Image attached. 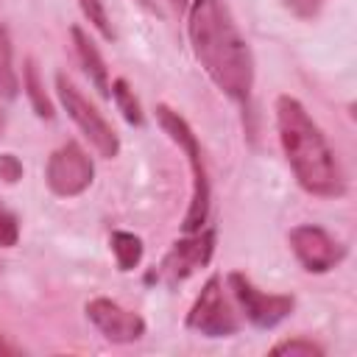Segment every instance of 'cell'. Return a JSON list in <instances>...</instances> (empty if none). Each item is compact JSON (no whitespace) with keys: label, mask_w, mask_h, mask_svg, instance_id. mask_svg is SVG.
I'll return each mask as SVG.
<instances>
[{"label":"cell","mask_w":357,"mask_h":357,"mask_svg":"<svg viewBox=\"0 0 357 357\" xmlns=\"http://www.w3.org/2000/svg\"><path fill=\"white\" fill-rule=\"evenodd\" d=\"M0 178L6 184H17L22 178V162L14 153H0Z\"/></svg>","instance_id":"d6986e66"},{"label":"cell","mask_w":357,"mask_h":357,"mask_svg":"<svg viewBox=\"0 0 357 357\" xmlns=\"http://www.w3.org/2000/svg\"><path fill=\"white\" fill-rule=\"evenodd\" d=\"M287 243L307 273H329L346 259V245L335 240L324 226H315V223L293 226L287 234Z\"/></svg>","instance_id":"9c48e42d"},{"label":"cell","mask_w":357,"mask_h":357,"mask_svg":"<svg viewBox=\"0 0 357 357\" xmlns=\"http://www.w3.org/2000/svg\"><path fill=\"white\" fill-rule=\"evenodd\" d=\"M0 64H11V39L6 28H0Z\"/></svg>","instance_id":"44dd1931"},{"label":"cell","mask_w":357,"mask_h":357,"mask_svg":"<svg viewBox=\"0 0 357 357\" xmlns=\"http://www.w3.org/2000/svg\"><path fill=\"white\" fill-rule=\"evenodd\" d=\"M22 89H25V95H28V100H31V106H33V112H36L39 117L50 120V117L56 114V112H53V103H50V98L45 95V86H42V78H39V70H36L33 59H28V61H25Z\"/></svg>","instance_id":"4fadbf2b"},{"label":"cell","mask_w":357,"mask_h":357,"mask_svg":"<svg viewBox=\"0 0 357 357\" xmlns=\"http://www.w3.org/2000/svg\"><path fill=\"white\" fill-rule=\"evenodd\" d=\"M56 95L64 106V112L70 114V120L81 128V134L92 142V148L103 156V159H114L120 153V137L117 131L112 128V123L81 95V89L64 75L59 73L56 75Z\"/></svg>","instance_id":"277c9868"},{"label":"cell","mask_w":357,"mask_h":357,"mask_svg":"<svg viewBox=\"0 0 357 357\" xmlns=\"http://www.w3.org/2000/svg\"><path fill=\"white\" fill-rule=\"evenodd\" d=\"M184 324H187V329H192L204 337H231L240 332V318L223 296V279L220 276L206 279V284L195 296Z\"/></svg>","instance_id":"52a82bcc"},{"label":"cell","mask_w":357,"mask_h":357,"mask_svg":"<svg viewBox=\"0 0 357 357\" xmlns=\"http://www.w3.org/2000/svg\"><path fill=\"white\" fill-rule=\"evenodd\" d=\"M86 318L112 343H134L145 335V318L139 312H131L103 296L86 301Z\"/></svg>","instance_id":"30bf717a"},{"label":"cell","mask_w":357,"mask_h":357,"mask_svg":"<svg viewBox=\"0 0 357 357\" xmlns=\"http://www.w3.org/2000/svg\"><path fill=\"white\" fill-rule=\"evenodd\" d=\"M137 3H139L142 8H148V11H153V8H156V6H153V0H137Z\"/></svg>","instance_id":"cb8c5ba5"},{"label":"cell","mask_w":357,"mask_h":357,"mask_svg":"<svg viewBox=\"0 0 357 357\" xmlns=\"http://www.w3.org/2000/svg\"><path fill=\"white\" fill-rule=\"evenodd\" d=\"M20 240V220L11 209L0 204V248H11Z\"/></svg>","instance_id":"e0dca14e"},{"label":"cell","mask_w":357,"mask_h":357,"mask_svg":"<svg viewBox=\"0 0 357 357\" xmlns=\"http://www.w3.org/2000/svg\"><path fill=\"white\" fill-rule=\"evenodd\" d=\"M92 178H95V165H92L89 153L73 139L59 145L45 165V181H47L50 192L59 198L81 195L84 190H89Z\"/></svg>","instance_id":"ba28073f"},{"label":"cell","mask_w":357,"mask_h":357,"mask_svg":"<svg viewBox=\"0 0 357 357\" xmlns=\"http://www.w3.org/2000/svg\"><path fill=\"white\" fill-rule=\"evenodd\" d=\"M3 128H6V114L0 112V137H3Z\"/></svg>","instance_id":"d4e9b609"},{"label":"cell","mask_w":357,"mask_h":357,"mask_svg":"<svg viewBox=\"0 0 357 357\" xmlns=\"http://www.w3.org/2000/svg\"><path fill=\"white\" fill-rule=\"evenodd\" d=\"M109 248H112V254H114L117 271H123V273L134 271V268L142 262V254H145L142 240H139L134 231H123V229H114V231L109 234Z\"/></svg>","instance_id":"7c38bea8"},{"label":"cell","mask_w":357,"mask_h":357,"mask_svg":"<svg viewBox=\"0 0 357 357\" xmlns=\"http://www.w3.org/2000/svg\"><path fill=\"white\" fill-rule=\"evenodd\" d=\"M215 254V229H198L170 245V251L162 257V262L145 276V282H156L165 287H176L184 279H190L198 268H204Z\"/></svg>","instance_id":"5b68a950"},{"label":"cell","mask_w":357,"mask_h":357,"mask_svg":"<svg viewBox=\"0 0 357 357\" xmlns=\"http://www.w3.org/2000/svg\"><path fill=\"white\" fill-rule=\"evenodd\" d=\"M109 98H114V103H117V109L123 112L126 123H131V126H142V123H145L142 106H139V100H137V95H134V89L128 86L126 78H114V81H112V95H109Z\"/></svg>","instance_id":"5bb4252c"},{"label":"cell","mask_w":357,"mask_h":357,"mask_svg":"<svg viewBox=\"0 0 357 357\" xmlns=\"http://www.w3.org/2000/svg\"><path fill=\"white\" fill-rule=\"evenodd\" d=\"M187 33L209 81L234 103L248 106L254 89V56L223 0H190Z\"/></svg>","instance_id":"6da1fadb"},{"label":"cell","mask_w":357,"mask_h":357,"mask_svg":"<svg viewBox=\"0 0 357 357\" xmlns=\"http://www.w3.org/2000/svg\"><path fill=\"white\" fill-rule=\"evenodd\" d=\"M273 112L279 142L298 187L318 198H340L346 192L343 167L326 134L310 117L304 103L293 95H279Z\"/></svg>","instance_id":"7a4b0ae2"},{"label":"cell","mask_w":357,"mask_h":357,"mask_svg":"<svg viewBox=\"0 0 357 357\" xmlns=\"http://www.w3.org/2000/svg\"><path fill=\"white\" fill-rule=\"evenodd\" d=\"M226 284L234 296V301L240 304V312L245 315L248 324H254L257 329H273L279 326L284 318H290L296 298L287 293H265L259 290L245 273L231 271L226 276Z\"/></svg>","instance_id":"8992f818"},{"label":"cell","mask_w":357,"mask_h":357,"mask_svg":"<svg viewBox=\"0 0 357 357\" xmlns=\"http://www.w3.org/2000/svg\"><path fill=\"white\" fill-rule=\"evenodd\" d=\"M78 6H81V14L92 22V28L103 36V39H114V28H112V20H109V14H106V8H103V0H78Z\"/></svg>","instance_id":"9a60e30c"},{"label":"cell","mask_w":357,"mask_h":357,"mask_svg":"<svg viewBox=\"0 0 357 357\" xmlns=\"http://www.w3.org/2000/svg\"><path fill=\"white\" fill-rule=\"evenodd\" d=\"M11 354H20V349H17V346H11V343L0 335V357H11Z\"/></svg>","instance_id":"7402d4cb"},{"label":"cell","mask_w":357,"mask_h":357,"mask_svg":"<svg viewBox=\"0 0 357 357\" xmlns=\"http://www.w3.org/2000/svg\"><path fill=\"white\" fill-rule=\"evenodd\" d=\"M70 33H73L75 56H78V61H81V67H84L86 78L92 81V86H95V89H98L103 98H109V95H112V84H109V67H106V61H103L100 50L95 47V42L86 36V31H84L81 25H73V28H70Z\"/></svg>","instance_id":"8fae6325"},{"label":"cell","mask_w":357,"mask_h":357,"mask_svg":"<svg viewBox=\"0 0 357 357\" xmlns=\"http://www.w3.org/2000/svg\"><path fill=\"white\" fill-rule=\"evenodd\" d=\"M282 6L298 20H315L326 6V0H282Z\"/></svg>","instance_id":"ac0fdd59"},{"label":"cell","mask_w":357,"mask_h":357,"mask_svg":"<svg viewBox=\"0 0 357 357\" xmlns=\"http://www.w3.org/2000/svg\"><path fill=\"white\" fill-rule=\"evenodd\" d=\"M17 92H20V78H17L14 67L11 64H0V98L14 100Z\"/></svg>","instance_id":"ffe728a7"},{"label":"cell","mask_w":357,"mask_h":357,"mask_svg":"<svg viewBox=\"0 0 357 357\" xmlns=\"http://www.w3.org/2000/svg\"><path fill=\"white\" fill-rule=\"evenodd\" d=\"M170 6H173L176 11H187V6H190V0H170Z\"/></svg>","instance_id":"603a6c76"},{"label":"cell","mask_w":357,"mask_h":357,"mask_svg":"<svg viewBox=\"0 0 357 357\" xmlns=\"http://www.w3.org/2000/svg\"><path fill=\"white\" fill-rule=\"evenodd\" d=\"M271 354H290V357H324V346L310 337H290L271 346Z\"/></svg>","instance_id":"2e32d148"},{"label":"cell","mask_w":357,"mask_h":357,"mask_svg":"<svg viewBox=\"0 0 357 357\" xmlns=\"http://www.w3.org/2000/svg\"><path fill=\"white\" fill-rule=\"evenodd\" d=\"M156 123L170 137V142H176L178 151L187 156V165H190V173H192V195H190V206H187L184 220H181L184 234H192V231H198V229L206 226L209 201H212L209 173H206V165H204V151H201V142H198L192 126L176 109H170L167 103H159L156 106Z\"/></svg>","instance_id":"3957f363"}]
</instances>
